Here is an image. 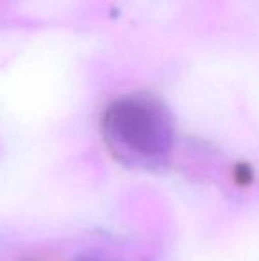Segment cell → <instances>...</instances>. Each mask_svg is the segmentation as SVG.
<instances>
[{
	"mask_svg": "<svg viewBox=\"0 0 259 261\" xmlns=\"http://www.w3.org/2000/svg\"><path fill=\"white\" fill-rule=\"evenodd\" d=\"M107 141L116 151L135 160H156L172 144V124L156 98L131 94L114 101L103 119Z\"/></svg>",
	"mask_w": 259,
	"mask_h": 261,
	"instance_id": "obj_1",
	"label": "cell"
}]
</instances>
